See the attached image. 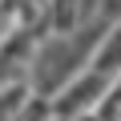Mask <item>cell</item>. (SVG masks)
<instances>
[{"label": "cell", "instance_id": "cell-1", "mask_svg": "<svg viewBox=\"0 0 121 121\" xmlns=\"http://www.w3.org/2000/svg\"><path fill=\"white\" fill-rule=\"evenodd\" d=\"M93 117L97 121H121V77H109L101 101L93 105Z\"/></svg>", "mask_w": 121, "mask_h": 121}]
</instances>
